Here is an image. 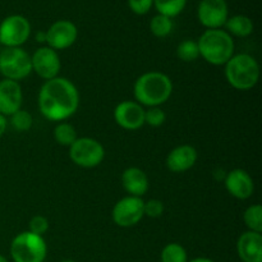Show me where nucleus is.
I'll use <instances>...</instances> for the list:
<instances>
[{"label":"nucleus","mask_w":262,"mask_h":262,"mask_svg":"<svg viewBox=\"0 0 262 262\" xmlns=\"http://www.w3.org/2000/svg\"><path fill=\"white\" fill-rule=\"evenodd\" d=\"M189 262H214L212 260H210V258H206V257H197V258H193L192 261Z\"/></svg>","instance_id":"473e14b6"},{"label":"nucleus","mask_w":262,"mask_h":262,"mask_svg":"<svg viewBox=\"0 0 262 262\" xmlns=\"http://www.w3.org/2000/svg\"><path fill=\"white\" fill-rule=\"evenodd\" d=\"M79 106V94L69 79L55 77L41 86L38 107L46 119L63 122L76 114Z\"/></svg>","instance_id":"f257e3e1"},{"label":"nucleus","mask_w":262,"mask_h":262,"mask_svg":"<svg viewBox=\"0 0 262 262\" xmlns=\"http://www.w3.org/2000/svg\"><path fill=\"white\" fill-rule=\"evenodd\" d=\"M32 72L31 56L22 48H5L0 53V74L5 79L20 81Z\"/></svg>","instance_id":"423d86ee"},{"label":"nucleus","mask_w":262,"mask_h":262,"mask_svg":"<svg viewBox=\"0 0 262 262\" xmlns=\"http://www.w3.org/2000/svg\"><path fill=\"white\" fill-rule=\"evenodd\" d=\"M114 119L123 129L137 130L145 124V109L137 101H122L115 106Z\"/></svg>","instance_id":"ddd939ff"},{"label":"nucleus","mask_w":262,"mask_h":262,"mask_svg":"<svg viewBox=\"0 0 262 262\" xmlns=\"http://www.w3.org/2000/svg\"><path fill=\"white\" fill-rule=\"evenodd\" d=\"M30 35L31 25L23 15H9L0 23V43L5 48H20Z\"/></svg>","instance_id":"6e6552de"},{"label":"nucleus","mask_w":262,"mask_h":262,"mask_svg":"<svg viewBox=\"0 0 262 262\" xmlns=\"http://www.w3.org/2000/svg\"><path fill=\"white\" fill-rule=\"evenodd\" d=\"M150 30L156 37H166L173 31V20H171V18L165 17V15L158 14L151 19Z\"/></svg>","instance_id":"b1692460"},{"label":"nucleus","mask_w":262,"mask_h":262,"mask_svg":"<svg viewBox=\"0 0 262 262\" xmlns=\"http://www.w3.org/2000/svg\"><path fill=\"white\" fill-rule=\"evenodd\" d=\"M31 63H32V72H35L40 78L45 81L58 77L61 68L58 53L49 46L37 49L31 56Z\"/></svg>","instance_id":"9b49d317"},{"label":"nucleus","mask_w":262,"mask_h":262,"mask_svg":"<svg viewBox=\"0 0 262 262\" xmlns=\"http://www.w3.org/2000/svg\"><path fill=\"white\" fill-rule=\"evenodd\" d=\"M61 262H74V261H72V260H64V261H61Z\"/></svg>","instance_id":"f704fd0d"},{"label":"nucleus","mask_w":262,"mask_h":262,"mask_svg":"<svg viewBox=\"0 0 262 262\" xmlns=\"http://www.w3.org/2000/svg\"><path fill=\"white\" fill-rule=\"evenodd\" d=\"M54 138H55L59 145L69 147V146L73 145V142L78 137H77V130L73 125L69 124V123L61 122L54 129Z\"/></svg>","instance_id":"412c9836"},{"label":"nucleus","mask_w":262,"mask_h":262,"mask_svg":"<svg viewBox=\"0 0 262 262\" xmlns=\"http://www.w3.org/2000/svg\"><path fill=\"white\" fill-rule=\"evenodd\" d=\"M224 26L227 27V32L230 36L234 35L237 37H247L253 32V22L247 15H233V17L228 18Z\"/></svg>","instance_id":"6ab92c4d"},{"label":"nucleus","mask_w":262,"mask_h":262,"mask_svg":"<svg viewBox=\"0 0 262 262\" xmlns=\"http://www.w3.org/2000/svg\"><path fill=\"white\" fill-rule=\"evenodd\" d=\"M225 188L238 200L250 199L255 191V183L250 174L243 169H233L225 177Z\"/></svg>","instance_id":"2eb2a0df"},{"label":"nucleus","mask_w":262,"mask_h":262,"mask_svg":"<svg viewBox=\"0 0 262 262\" xmlns=\"http://www.w3.org/2000/svg\"><path fill=\"white\" fill-rule=\"evenodd\" d=\"M0 262H9L3 255H0Z\"/></svg>","instance_id":"72a5a7b5"},{"label":"nucleus","mask_w":262,"mask_h":262,"mask_svg":"<svg viewBox=\"0 0 262 262\" xmlns=\"http://www.w3.org/2000/svg\"><path fill=\"white\" fill-rule=\"evenodd\" d=\"M229 14L225 0H201L197 9L200 23L207 30H219L225 25Z\"/></svg>","instance_id":"9d476101"},{"label":"nucleus","mask_w":262,"mask_h":262,"mask_svg":"<svg viewBox=\"0 0 262 262\" xmlns=\"http://www.w3.org/2000/svg\"><path fill=\"white\" fill-rule=\"evenodd\" d=\"M36 40H37L38 42H43V41H46V32H38L37 35H36Z\"/></svg>","instance_id":"2f4dec72"},{"label":"nucleus","mask_w":262,"mask_h":262,"mask_svg":"<svg viewBox=\"0 0 262 262\" xmlns=\"http://www.w3.org/2000/svg\"><path fill=\"white\" fill-rule=\"evenodd\" d=\"M143 201L141 197L127 196L119 200L113 207V222L120 228H130L137 225L145 216Z\"/></svg>","instance_id":"1a4fd4ad"},{"label":"nucleus","mask_w":262,"mask_h":262,"mask_svg":"<svg viewBox=\"0 0 262 262\" xmlns=\"http://www.w3.org/2000/svg\"><path fill=\"white\" fill-rule=\"evenodd\" d=\"M143 211H145L146 216L156 219V217H160L163 215L164 204L160 200H150V201L145 202V205H143Z\"/></svg>","instance_id":"c85d7f7f"},{"label":"nucleus","mask_w":262,"mask_h":262,"mask_svg":"<svg viewBox=\"0 0 262 262\" xmlns=\"http://www.w3.org/2000/svg\"><path fill=\"white\" fill-rule=\"evenodd\" d=\"M28 227H30L28 232L42 237V235L48 232L49 222L45 216H42V215H36V216H33L32 219L30 220V225H28Z\"/></svg>","instance_id":"cd10ccee"},{"label":"nucleus","mask_w":262,"mask_h":262,"mask_svg":"<svg viewBox=\"0 0 262 262\" xmlns=\"http://www.w3.org/2000/svg\"><path fill=\"white\" fill-rule=\"evenodd\" d=\"M173 92V82L161 72H147L140 76L133 87L136 101L148 107L160 106Z\"/></svg>","instance_id":"f03ea898"},{"label":"nucleus","mask_w":262,"mask_h":262,"mask_svg":"<svg viewBox=\"0 0 262 262\" xmlns=\"http://www.w3.org/2000/svg\"><path fill=\"white\" fill-rule=\"evenodd\" d=\"M245 224L251 232L262 233V206L261 205H251L246 209L243 214Z\"/></svg>","instance_id":"4be33fe9"},{"label":"nucleus","mask_w":262,"mask_h":262,"mask_svg":"<svg viewBox=\"0 0 262 262\" xmlns=\"http://www.w3.org/2000/svg\"><path fill=\"white\" fill-rule=\"evenodd\" d=\"M130 10L138 15H143L150 12L154 5V0H128Z\"/></svg>","instance_id":"c756f323"},{"label":"nucleus","mask_w":262,"mask_h":262,"mask_svg":"<svg viewBox=\"0 0 262 262\" xmlns=\"http://www.w3.org/2000/svg\"><path fill=\"white\" fill-rule=\"evenodd\" d=\"M10 255L14 262H43L48 255V246L41 235L23 232L13 238Z\"/></svg>","instance_id":"39448f33"},{"label":"nucleus","mask_w":262,"mask_h":262,"mask_svg":"<svg viewBox=\"0 0 262 262\" xmlns=\"http://www.w3.org/2000/svg\"><path fill=\"white\" fill-rule=\"evenodd\" d=\"M122 184L125 191L129 193V196L142 197L148 191V177L142 169L127 168L122 174Z\"/></svg>","instance_id":"a211bd4d"},{"label":"nucleus","mask_w":262,"mask_h":262,"mask_svg":"<svg viewBox=\"0 0 262 262\" xmlns=\"http://www.w3.org/2000/svg\"><path fill=\"white\" fill-rule=\"evenodd\" d=\"M197 151L191 145H181L173 148L166 158V166L173 173H184L196 164Z\"/></svg>","instance_id":"f3484780"},{"label":"nucleus","mask_w":262,"mask_h":262,"mask_svg":"<svg viewBox=\"0 0 262 262\" xmlns=\"http://www.w3.org/2000/svg\"><path fill=\"white\" fill-rule=\"evenodd\" d=\"M225 78L230 86L239 91L253 89L260 79L258 61L250 54L233 55L225 64Z\"/></svg>","instance_id":"20e7f679"},{"label":"nucleus","mask_w":262,"mask_h":262,"mask_svg":"<svg viewBox=\"0 0 262 262\" xmlns=\"http://www.w3.org/2000/svg\"><path fill=\"white\" fill-rule=\"evenodd\" d=\"M200 56L212 66H225L234 55V40L227 31L206 30L197 41Z\"/></svg>","instance_id":"7ed1b4c3"},{"label":"nucleus","mask_w":262,"mask_h":262,"mask_svg":"<svg viewBox=\"0 0 262 262\" xmlns=\"http://www.w3.org/2000/svg\"><path fill=\"white\" fill-rule=\"evenodd\" d=\"M166 114L164 110H161L159 106L150 107L148 110H145V124L151 125V127H160L165 123Z\"/></svg>","instance_id":"bb28decb"},{"label":"nucleus","mask_w":262,"mask_h":262,"mask_svg":"<svg viewBox=\"0 0 262 262\" xmlns=\"http://www.w3.org/2000/svg\"><path fill=\"white\" fill-rule=\"evenodd\" d=\"M237 252L243 262H262L261 233L245 232L237 242Z\"/></svg>","instance_id":"dca6fc26"},{"label":"nucleus","mask_w":262,"mask_h":262,"mask_svg":"<svg viewBox=\"0 0 262 262\" xmlns=\"http://www.w3.org/2000/svg\"><path fill=\"white\" fill-rule=\"evenodd\" d=\"M32 115L27 110L19 109L14 114L10 115V124L18 132H27L32 127Z\"/></svg>","instance_id":"a878e982"},{"label":"nucleus","mask_w":262,"mask_h":262,"mask_svg":"<svg viewBox=\"0 0 262 262\" xmlns=\"http://www.w3.org/2000/svg\"><path fill=\"white\" fill-rule=\"evenodd\" d=\"M186 3L187 0H154V5L159 14L169 18H174L181 14L186 7Z\"/></svg>","instance_id":"aec40b11"},{"label":"nucleus","mask_w":262,"mask_h":262,"mask_svg":"<svg viewBox=\"0 0 262 262\" xmlns=\"http://www.w3.org/2000/svg\"><path fill=\"white\" fill-rule=\"evenodd\" d=\"M7 127H8L7 117H4V115L0 114V137H2V136L5 133V130H7Z\"/></svg>","instance_id":"7c9ffc66"},{"label":"nucleus","mask_w":262,"mask_h":262,"mask_svg":"<svg viewBox=\"0 0 262 262\" xmlns=\"http://www.w3.org/2000/svg\"><path fill=\"white\" fill-rule=\"evenodd\" d=\"M78 37V30L71 20L60 19L54 22L46 31V42L49 48L54 50H64L76 42Z\"/></svg>","instance_id":"f8f14e48"},{"label":"nucleus","mask_w":262,"mask_h":262,"mask_svg":"<svg viewBox=\"0 0 262 262\" xmlns=\"http://www.w3.org/2000/svg\"><path fill=\"white\" fill-rule=\"evenodd\" d=\"M22 89L20 84L10 79L0 81V114L10 117L22 106Z\"/></svg>","instance_id":"4468645a"},{"label":"nucleus","mask_w":262,"mask_h":262,"mask_svg":"<svg viewBox=\"0 0 262 262\" xmlns=\"http://www.w3.org/2000/svg\"><path fill=\"white\" fill-rule=\"evenodd\" d=\"M187 260L186 250L179 243H169L161 251V262H188Z\"/></svg>","instance_id":"5701e85b"},{"label":"nucleus","mask_w":262,"mask_h":262,"mask_svg":"<svg viewBox=\"0 0 262 262\" xmlns=\"http://www.w3.org/2000/svg\"><path fill=\"white\" fill-rule=\"evenodd\" d=\"M177 56L181 59L182 61H186V63H191L199 59L200 56V50L199 45H197V41L193 40H184L177 48Z\"/></svg>","instance_id":"393cba45"},{"label":"nucleus","mask_w":262,"mask_h":262,"mask_svg":"<svg viewBox=\"0 0 262 262\" xmlns=\"http://www.w3.org/2000/svg\"><path fill=\"white\" fill-rule=\"evenodd\" d=\"M69 158L81 168H95L104 160L105 150L95 138L81 137L69 146Z\"/></svg>","instance_id":"0eeeda50"}]
</instances>
